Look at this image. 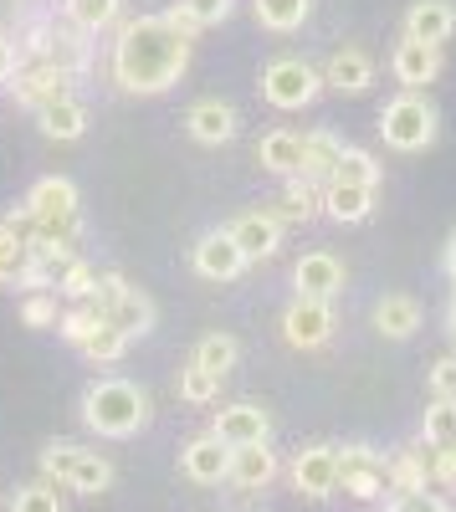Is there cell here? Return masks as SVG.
<instances>
[{
	"mask_svg": "<svg viewBox=\"0 0 456 512\" xmlns=\"http://www.w3.org/2000/svg\"><path fill=\"white\" fill-rule=\"evenodd\" d=\"M211 436H221V446H262L272 436V415L252 400H241V405H226L216 410V425H211Z\"/></svg>",
	"mask_w": 456,
	"mask_h": 512,
	"instance_id": "cell-12",
	"label": "cell"
},
{
	"mask_svg": "<svg viewBox=\"0 0 456 512\" xmlns=\"http://www.w3.org/2000/svg\"><path fill=\"white\" fill-rule=\"evenodd\" d=\"M257 164L267 169V175L293 180L303 169V134H293V128H272V134L257 144Z\"/></svg>",
	"mask_w": 456,
	"mask_h": 512,
	"instance_id": "cell-23",
	"label": "cell"
},
{
	"mask_svg": "<svg viewBox=\"0 0 456 512\" xmlns=\"http://www.w3.org/2000/svg\"><path fill=\"white\" fill-rule=\"evenodd\" d=\"M421 436H426V446H456V400H431V410H426V420H421Z\"/></svg>",
	"mask_w": 456,
	"mask_h": 512,
	"instance_id": "cell-37",
	"label": "cell"
},
{
	"mask_svg": "<svg viewBox=\"0 0 456 512\" xmlns=\"http://www.w3.org/2000/svg\"><path fill=\"white\" fill-rule=\"evenodd\" d=\"M390 72L405 93H421L426 82H436L441 72V47H426V41H400L395 57H390Z\"/></svg>",
	"mask_w": 456,
	"mask_h": 512,
	"instance_id": "cell-17",
	"label": "cell"
},
{
	"mask_svg": "<svg viewBox=\"0 0 456 512\" xmlns=\"http://www.w3.org/2000/svg\"><path fill=\"white\" fill-rule=\"evenodd\" d=\"M62 11H67V21H72L77 31L98 36V31H108V26L118 21L123 0H62Z\"/></svg>",
	"mask_w": 456,
	"mask_h": 512,
	"instance_id": "cell-31",
	"label": "cell"
},
{
	"mask_svg": "<svg viewBox=\"0 0 456 512\" xmlns=\"http://www.w3.org/2000/svg\"><path fill=\"white\" fill-rule=\"evenodd\" d=\"M82 354H88L93 364H113V359H123V349H129V333H123V328H113L108 318L88 333V338H82V344H77Z\"/></svg>",
	"mask_w": 456,
	"mask_h": 512,
	"instance_id": "cell-34",
	"label": "cell"
},
{
	"mask_svg": "<svg viewBox=\"0 0 456 512\" xmlns=\"http://www.w3.org/2000/svg\"><path fill=\"white\" fill-rule=\"evenodd\" d=\"M293 487L303 492V497H313V502H323V497H334L339 492V446H303L298 456H293Z\"/></svg>",
	"mask_w": 456,
	"mask_h": 512,
	"instance_id": "cell-11",
	"label": "cell"
},
{
	"mask_svg": "<svg viewBox=\"0 0 456 512\" xmlns=\"http://www.w3.org/2000/svg\"><path fill=\"white\" fill-rule=\"evenodd\" d=\"M451 31H456V6H451V0H416V6L405 11V41L441 47Z\"/></svg>",
	"mask_w": 456,
	"mask_h": 512,
	"instance_id": "cell-19",
	"label": "cell"
},
{
	"mask_svg": "<svg viewBox=\"0 0 456 512\" xmlns=\"http://www.w3.org/2000/svg\"><path fill=\"white\" fill-rule=\"evenodd\" d=\"M293 282H298V297H334L344 287V262L334 251H308L303 262L293 267Z\"/></svg>",
	"mask_w": 456,
	"mask_h": 512,
	"instance_id": "cell-18",
	"label": "cell"
},
{
	"mask_svg": "<svg viewBox=\"0 0 456 512\" xmlns=\"http://www.w3.org/2000/svg\"><path fill=\"white\" fill-rule=\"evenodd\" d=\"M323 93V72L303 57H277L267 72H262V98L282 113H293V108H308L313 98Z\"/></svg>",
	"mask_w": 456,
	"mask_h": 512,
	"instance_id": "cell-7",
	"label": "cell"
},
{
	"mask_svg": "<svg viewBox=\"0 0 456 512\" xmlns=\"http://www.w3.org/2000/svg\"><path fill=\"white\" fill-rule=\"evenodd\" d=\"M98 323H103V308L93 303V297H82L77 308H67V313L57 318V333L67 338V344H82V338H88Z\"/></svg>",
	"mask_w": 456,
	"mask_h": 512,
	"instance_id": "cell-38",
	"label": "cell"
},
{
	"mask_svg": "<svg viewBox=\"0 0 456 512\" xmlns=\"http://www.w3.org/2000/svg\"><path fill=\"white\" fill-rule=\"evenodd\" d=\"M82 420H88V431L123 441V436H134L149 425V395L134 379H98L82 395Z\"/></svg>",
	"mask_w": 456,
	"mask_h": 512,
	"instance_id": "cell-2",
	"label": "cell"
},
{
	"mask_svg": "<svg viewBox=\"0 0 456 512\" xmlns=\"http://www.w3.org/2000/svg\"><path fill=\"white\" fill-rule=\"evenodd\" d=\"M6 88L16 93V103L21 108H47V103H57V98H72V77L67 72H57L52 62H21L16 72H11V82Z\"/></svg>",
	"mask_w": 456,
	"mask_h": 512,
	"instance_id": "cell-10",
	"label": "cell"
},
{
	"mask_svg": "<svg viewBox=\"0 0 456 512\" xmlns=\"http://www.w3.org/2000/svg\"><path fill=\"white\" fill-rule=\"evenodd\" d=\"M390 512H451V507H446V497H436V492L426 487V492H400V497L390 502Z\"/></svg>",
	"mask_w": 456,
	"mask_h": 512,
	"instance_id": "cell-44",
	"label": "cell"
},
{
	"mask_svg": "<svg viewBox=\"0 0 456 512\" xmlns=\"http://www.w3.org/2000/svg\"><path fill=\"white\" fill-rule=\"evenodd\" d=\"M36 123H41V134H47V139L72 144V139H82V128H88V108H82L77 98H57L47 108H36Z\"/></svg>",
	"mask_w": 456,
	"mask_h": 512,
	"instance_id": "cell-27",
	"label": "cell"
},
{
	"mask_svg": "<svg viewBox=\"0 0 456 512\" xmlns=\"http://www.w3.org/2000/svg\"><path fill=\"white\" fill-rule=\"evenodd\" d=\"M375 328L385 338H410L421 328V303L410 292H385L380 303H375Z\"/></svg>",
	"mask_w": 456,
	"mask_h": 512,
	"instance_id": "cell-26",
	"label": "cell"
},
{
	"mask_svg": "<svg viewBox=\"0 0 456 512\" xmlns=\"http://www.w3.org/2000/svg\"><path fill=\"white\" fill-rule=\"evenodd\" d=\"M108 67H113L118 93H134V98L170 93L190 67V36L170 26V16H134L118 26Z\"/></svg>",
	"mask_w": 456,
	"mask_h": 512,
	"instance_id": "cell-1",
	"label": "cell"
},
{
	"mask_svg": "<svg viewBox=\"0 0 456 512\" xmlns=\"http://www.w3.org/2000/svg\"><path fill=\"white\" fill-rule=\"evenodd\" d=\"M41 477L62 482V487H72V492H82V497H98V492H108V482H113V466H108L98 451H82V446H72V441H52L47 451H41Z\"/></svg>",
	"mask_w": 456,
	"mask_h": 512,
	"instance_id": "cell-4",
	"label": "cell"
},
{
	"mask_svg": "<svg viewBox=\"0 0 456 512\" xmlns=\"http://www.w3.org/2000/svg\"><path fill=\"white\" fill-rule=\"evenodd\" d=\"M231 241L246 251V262H257V256H272L282 246V226L267 216V210H246V216H236L231 226Z\"/></svg>",
	"mask_w": 456,
	"mask_h": 512,
	"instance_id": "cell-20",
	"label": "cell"
},
{
	"mask_svg": "<svg viewBox=\"0 0 456 512\" xmlns=\"http://www.w3.org/2000/svg\"><path fill=\"white\" fill-rule=\"evenodd\" d=\"M216 395H221V379H216L211 369H200V364H185V369H180V400L211 405Z\"/></svg>",
	"mask_w": 456,
	"mask_h": 512,
	"instance_id": "cell-39",
	"label": "cell"
},
{
	"mask_svg": "<svg viewBox=\"0 0 456 512\" xmlns=\"http://www.w3.org/2000/svg\"><path fill=\"white\" fill-rule=\"evenodd\" d=\"M277 472H282V466H277V451L262 441V446H236L231 451V487L236 492H267L272 482H277Z\"/></svg>",
	"mask_w": 456,
	"mask_h": 512,
	"instance_id": "cell-16",
	"label": "cell"
},
{
	"mask_svg": "<svg viewBox=\"0 0 456 512\" xmlns=\"http://www.w3.org/2000/svg\"><path fill=\"white\" fill-rule=\"evenodd\" d=\"M339 487L354 497V502H380L390 492V477H385V456L375 446H339Z\"/></svg>",
	"mask_w": 456,
	"mask_h": 512,
	"instance_id": "cell-8",
	"label": "cell"
},
{
	"mask_svg": "<svg viewBox=\"0 0 456 512\" xmlns=\"http://www.w3.org/2000/svg\"><path fill=\"white\" fill-rule=\"evenodd\" d=\"M26 256H31L26 236H21V231H11L6 221H0V287H11V282H21V277H26Z\"/></svg>",
	"mask_w": 456,
	"mask_h": 512,
	"instance_id": "cell-35",
	"label": "cell"
},
{
	"mask_svg": "<svg viewBox=\"0 0 456 512\" xmlns=\"http://www.w3.org/2000/svg\"><path fill=\"white\" fill-rule=\"evenodd\" d=\"M446 272H451V282H456V231H451V241H446Z\"/></svg>",
	"mask_w": 456,
	"mask_h": 512,
	"instance_id": "cell-46",
	"label": "cell"
},
{
	"mask_svg": "<svg viewBox=\"0 0 456 512\" xmlns=\"http://www.w3.org/2000/svg\"><path fill=\"white\" fill-rule=\"evenodd\" d=\"M180 472L190 477V482H200V487H221L226 477H231V446H221V436H195V441H185V451H180Z\"/></svg>",
	"mask_w": 456,
	"mask_h": 512,
	"instance_id": "cell-13",
	"label": "cell"
},
{
	"mask_svg": "<svg viewBox=\"0 0 456 512\" xmlns=\"http://www.w3.org/2000/svg\"><path fill=\"white\" fill-rule=\"evenodd\" d=\"M344 144L334 134H303V169H298V180L308 185H328V175H334V164H339Z\"/></svg>",
	"mask_w": 456,
	"mask_h": 512,
	"instance_id": "cell-28",
	"label": "cell"
},
{
	"mask_svg": "<svg viewBox=\"0 0 456 512\" xmlns=\"http://www.w3.org/2000/svg\"><path fill=\"white\" fill-rule=\"evenodd\" d=\"M26 210H31V221L36 231L31 236H57V241H77L82 231V216H77V185L67 175H47V180H36L31 195H26ZM26 236V241H31Z\"/></svg>",
	"mask_w": 456,
	"mask_h": 512,
	"instance_id": "cell-3",
	"label": "cell"
},
{
	"mask_svg": "<svg viewBox=\"0 0 456 512\" xmlns=\"http://www.w3.org/2000/svg\"><path fill=\"white\" fill-rule=\"evenodd\" d=\"M185 123H190V139H200V144H231L236 139V108L221 98H200Z\"/></svg>",
	"mask_w": 456,
	"mask_h": 512,
	"instance_id": "cell-22",
	"label": "cell"
},
{
	"mask_svg": "<svg viewBox=\"0 0 456 512\" xmlns=\"http://www.w3.org/2000/svg\"><path fill=\"white\" fill-rule=\"evenodd\" d=\"M195 272L205 282H231L246 272V251L231 241V231H205L195 241Z\"/></svg>",
	"mask_w": 456,
	"mask_h": 512,
	"instance_id": "cell-14",
	"label": "cell"
},
{
	"mask_svg": "<svg viewBox=\"0 0 456 512\" xmlns=\"http://www.w3.org/2000/svg\"><path fill=\"white\" fill-rule=\"evenodd\" d=\"M323 210L339 226H359V221H369V210H375V185H339V180H328L323 185Z\"/></svg>",
	"mask_w": 456,
	"mask_h": 512,
	"instance_id": "cell-24",
	"label": "cell"
},
{
	"mask_svg": "<svg viewBox=\"0 0 456 512\" xmlns=\"http://www.w3.org/2000/svg\"><path fill=\"white\" fill-rule=\"evenodd\" d=\"M380 134H385V144L400 149V154H421V149H431V139H436V108H431L421 93H405V98H395V103L380 113Z\"/></svg>",
	"mask_w": 456,
	"mask_h": 512,
	"instance_id": "cell-6",
	"label": "cell"
},
{
	"mask_svg": "<svg viewBox=\"0 0 456 512\" xmlns=\"http://www.w3.org/2000/svg\"><path fill=\"white\" fill-rule=\"evenodd\" d=\"M451 338H456V292H451Z\"/></svg>",
	"mask_w": 456,
	"mask_h": 512,
	"instance_id": "cell-47",
	"label": "cell"
},
{
	"mask_svg": "<svg viewBox=\"0 0 456 512\" xmlns=\"http://www.w3.org/2000/svg\"><path fill=\"white\" fill-rule=\"evenodd\" d=\"M21 67V57H16V41L11 36H0V82H11V72Z\"/></svg>",
	"mask_w": 456,
	"mask_h": 512,
	"instance_id": "cell-45",
	"label": "cell"
},
{
	"mask_svg": "<svg viewBox=\"0 0 456 512\" xmlns=\"http://www.w3.org/2000/svg\"><path fill=\"white\" fill-rule=\"evenodd\" d=\"M318 210H323V190L293 175V180L282 185V195H277V200L267 205V216H272V221L282 226V221H313Z\"/></svg>",
	"mask_w": 456,
	"mask_h": 512,
	"instance_id": "cell-25",
	"label": "cell"
},
{
	"mask_svg": "<svg viewBox=\"0 0 456 512\" xmlns=\"http://www.w3.org/2000/svg\"><path fill=\"white\" fill-rule=\"evenodd\" d=\"M236 359H241V344H236L231 333H205L200 344H195V359L190 364H200V369H211L216 379H226L236 369Z\"/></svg>",
	"mask_w": 456,
	"mask_h": 512,
	"instance_id": "cell-30",
	"label": "cell"
},
{
	"mask_svg": "<svg viewBox=\"0 0 456 512\" xmlns=\"http://www.w3.org/2000/svg\"><path fill=\"white\" fill-rule=\"evenodd\" d=\"M93 303L103 308V318H108L113 328H123L129 338H139V333L154 328V303H149V292H139L129 277H118V272H98Z\"/></svg>",
	"mask_w": 456,
	"mask_h": 512,
	"instance_id": "cell-5",
	"label": "cell"
},
{
	"mask_svg": "<svg viewBox=\"0 0 456 512\" xmlns=\"http://www.w3.org/2000/svg\"><path fill=\"white\" fill-rule=\"evenodd\" d=\"M252 6H257V21L267 31H298L313 11V0H252Z\"/></svg>",
	"mask_w": 456,
	"mask_h": 512,
	"instance_id": "cell-33",
	"label": "cell"
},
{
	"mask_svg": "<svg viewBox=\"0 0 456 512\" xmlns=\"http://www.w3.org/2000/svg\"><path fill=\"white\" fill-rule=\"evenodd\" d=\"M41 62H52L57 72H67L72 82L93 67V41H88V31H77L72 21L67 26H52L47 31V47H41Z\"/></svg>",
	"mask_w": 456,
	"mask_h": 512,
	"instance_id": "cell-15",
	"label": "cell"
},
{
	"mask_svg": "<svg viewBox=\"0 0 456 512\" xmlns=\"http://www.w3.org/2000/svg\"><path fill=\"white\" fill-rule=\"evenodd\" d=\"M328 180H339V185H380V164H375L369 149H344Z\"/></svg>",
	"mask_w": 456,
	"mask_h": 512,
	"instance_id": "cell-36",
	"label": "cell"
},
{
	"mask_svg": "<svg viewBox=\"0 0 456 512\" xmlns=\"http://www.w3.org/2000/svg\"><path fill=\"white\" fill-rule=\"evenodd\" d=\"M426 384H431V400H456V354L436 359L426 369Z\"/></svg>",
	"mask_w": 456,
	"mask_h": 512,
	"instance_id": "cell-43",
	"label": "cell"
},
{
	"mask_svg": "<svg viewBox=\"0 0 456 512\" xmlns=\"http://www.w3.org/2000/svg\"><path fill=\"white\" fill-rule=\"evenodd\" d=\"M375 82V62L359 47H339L334 57L323 62V88H339V93H364Z\"/></svg>",
	"mask_w": 456,
	"mask_h": 512,
	"instance_id": "cell-21",
	"label": "cell"
},
{
	"mask_svg": "<svg viewBox=\"0 0 456 512\" xmlns=\"http://www.w3.org/2000/svg\"><path fill=\"white\" fill-rule=\"evenodd\" d=\"M164 16H170V26H180L185 36H195L200 26L226 21V16H231V0H180V6L164 11Z\"/></svg>",
	"mask_w": 456,
	"mask_h": 512,
	"instance_id": "cell-32",
	"label": "cell"
},
{
	"mask_svg": "<svg viewBox=\"0 0 456 512\" xmlns=\"http://www.w3.org/2000/svg\"><path fill=\"white\" fill-rule=\"evenodd\" d=\"M93 287H98V267H88L82 256H77V262L62 272V282H57V292H62V297H72V303H82V297H93Z\"/></svg>",
	"mask_w": 456,
	"mask_h": 512,
	"instance_id": "cell-41",
	"label": "cell"
},
{
	"mask_svg": "<svg viewBox=\"0 0 456 512\" xmlns=\"http://www.w3.org/2000/svg\"><path fill=\"white\" fill-rule=\"evenodd\" d=\"M57 292H31L26 303H21V323L26 328H57Z\"/></svg>",
	"mask_w": 456,
	"mask_h": 512,
	"instance_id": "cell-42",
	"label": "cell"
},
{
	"mask_svg": "<svg viewBox=\"0 0 456 512\" xmlns=\"http://www.w3.org/2000/svg\"><path fill=\"white\" fill-rule=\"evenodd\" d=\"M282 338L293 349H323L334 338V308L323 297H293L282 313Z\"/></svg>",
	"mask_w": 456,
	"mask_h": 512,
	"instance_id": "cell-9",
	"label": "cell"
},
{
	"mask_svg": "<svg viewBox=\"0 0 456 512\" xmlns=\"http://www.w3.org/2000/svg\"><path fill=\"white\" fill-rule=\"evenodd\" d=\"M385 477H390V492H426L431 477H426V451L416 446H400L385 456Z\"/></svg>",
	"mask_w": 456,
	"mask_h": 512,
	"instance_id": "cell-29",
	"label": "cell"
},
{
	"mask_svg": "<svg viewBox=\"0 0 456 512\" xmlns=\"http://www.w3.org/2000/svg\"><path fill=\"white\" fill-rule=\"evenodd\" d=\"M11 512H62V497H57V482H31L16 492Z\"/></svg>",
	"mask_w": 456,
	"mask_h": 512,
	"instance_id": "cell-40",
	"label": "cell"
}]
</instances>
